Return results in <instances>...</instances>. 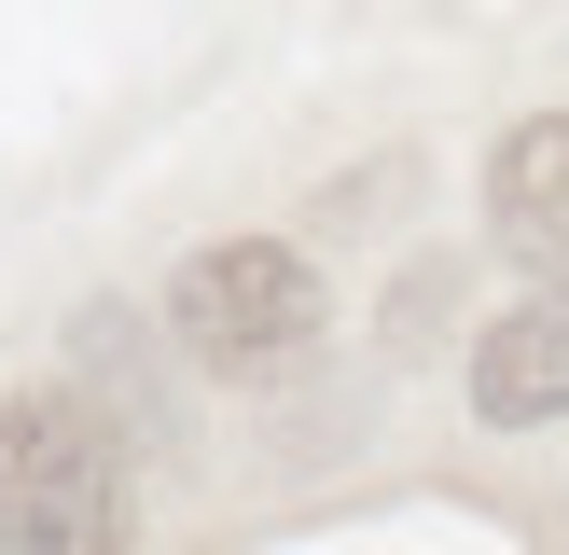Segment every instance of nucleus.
Instances as JSON below:
<instances>
[{
	"mask_svg": "<svg viewBox=\"0 0 569 555\" xmlns=\"http://www.w3.org/2000/svg\"><path fill=\"white\" fill-rule=\"evenodd\" d=\"M487 222H500L515 264L569 278V111H542V125H515L487 153Z\"/></svg>",
	"mask_w": 569,
	"mask_h": 555,
	"instance_id": "obj_4",
	"label": "nucleus"
},
{
	"mask_svg": "<svg viewBox=\"0 0 569 555\" xmlns=\"http://www.w3.org/2000/svg\"><path fill=\"white\" fill-rule=\"evenodd\" d=\"M126 527H139L126 431L83 389H14L0 403V542L14 555H98Z\"/></svg>",
	"mask_w": 569,
	"mask_h": 555,
	"instance_id": "obj_1",
	"label": "nucleus"
},
{
	"mask_svg": "<svg viewBox=\"0 0 569 555\" xmlns=\"http://www.w3.org/2000/svg\"><path fill=\"white\" fill-rule=\"evenodd\" d=\"M167 333L194 375H292L320 333V264L292 236H222L167 278Z\"/></svg>",
	"mask_w": 569,
	"mask_h": 555,
	"instance_id": "obj_2",
	"label": "nucleus"
},
{
	"mask_svg": "<svg viewBox=\"0 0 569 555\" xmlns=\"http://www.w3.org/2000/svg\"><path fill=\"white\" fill-rule=\"evenodd\" d=\"M472 416H487V431L569 416V278H542L528 305H500V320L472 333Z\"/></svg>",
	"mask_w": 569,
	"mask_h": 555,
	"instance_id": "obj_3",
	"label": "nucleus"
}]
</instances>
